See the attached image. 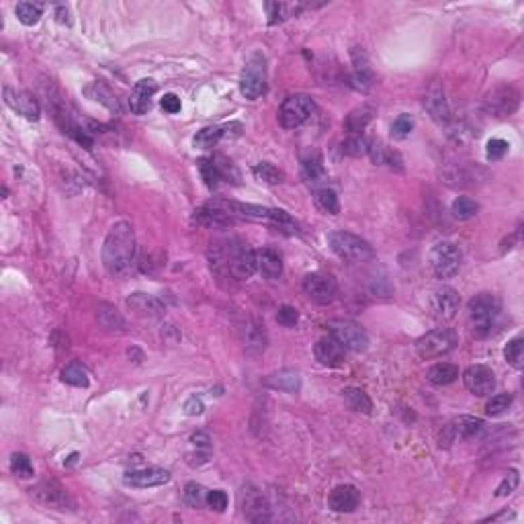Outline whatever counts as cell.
<instances>
[{
    "label": "cell",
    "instance_id": "cell-34",
    "mask_svg": "<svg viewBox=\"0 0 524 524\" xmlns=\"http://www.w3.org/2000/svg\"><path fill=\"white\" fill-rule=\"evenodd\" d=\"M459 377V367L457 365H450V363H438V365H434L428 375H426V379L432 383V385H449L452 383L455 379Z\"/></svg>",
    "mask_w": 524,
    "mask_h": 524
},
{
    "label": "cell",
    "instance_id": "cell-44",
    "mask_svg": "<svg viewBox=\"0 0 524 524\" xmlns=\"http://www.w3.org/2000/svg\"><path fill=\"white\" fill-rule=\"evenodd\" d=\"M11 471L23 479H29L33 477V465H31V459L27 457L25 452H15L11 457Z\"/></svg>",
    "mask_w": 524,
    "mask_h": 524
},
{
    "label": "cell",
    "instance_id": "cell-35",
    "mask_svg": "<svg viewBox=\"0 0 524 524\" xmlns=\"http://www.w3.org/2000/svg\"><path fill=\"white\" fill-rule=\"evenodd\" d=\"M62 381L72 385V387H88L90 385V377H88V371L80 365V363H68L64 369H62Z\"/></svg>",
    "mask_w": 524,
    "mask_h": 524
},
{
    "label": "cell",
    "instance_id": "cell-21",
    "mask_svg": "<svg viewBox=\"0 0 524 524\" xmlns=\"http://www.w3.org/2000/svg\"><path fill=\"white\" fill-rule=\"evenodd\" d=\"M361 504V492L350 485V483H344V485H336L330 496H328V506L334 510V512H354Z\"/></svg>",
    "mask_w": 524,
    "mask_h": 524
},
{
    "label": "cell",
    "instance_id": "cell-18",
    "mask_svg": "<svg viewBox=\"0 0 524 524\" xmlns=\"http://www.w3.org/2000/svg\"><path fill=\"white\" fill-rule=\"evenodd\" d=\"M483 428V420L475 418V416H459L457 420H452L445 434L441 436V445L445 443V447L455 443V441H465V438H473L475 434H479Z\"/></svg>",
    "mask_w": 524,
    "mask_h": 524
},
{
    "label": "cell",
    "instance_id": "cell-42",
    "mask_svg": "<svg viewBox=\"0 0 524 524\" xmlns=\"http://www.w3.org/2000/svg\"><path fill=\"white\" fill-rule=\"evenodd\" d=\"M316 205H318V209H322L324 213H330V215H338L340 213L338 195L332 189H320L316 193Z\"/></svg>",
    "mask_w": 524,
    "mask_h": 524
},
{
    "label": "cell",
    "instance_id": "cell-46",
    "mask_svg": "<svg viewBox=\"0 0 524 524\" xmlns=\"http://www.w3.org/2000/svg\"><path fill=\"white\" fill-rule=\"evenodd\" d=\"M86 95L90 97L93 100H99V102H102V105H107L109 109H119V105H117V100L113 99V95L102 86V84H99V82H95V84H90L88 88H86Z\"/></svg>",
    "mask_w": 524,
    "mask_h": 524
},
{
    "label": "cell",
    "instance_id": "cell-58",
    "mask_svg": "<svg viewBox=\"0 0 524 524\" xmlns=\"http://www.w3.org/2000/svg\"><path fill=\"white\" fill-rule=\"evenodd\" d=\"M191 443H193L195 447H199V449H209L211 438H209L205 432H195V434L191 436Z\"/></svg>",
    "mask_w": 524,
    "mask_h": 524
},
{
    "label": "cell",
    "instance_id": "cell-45",
    "mask_svg": "<svg viewBox=\"0 0 524 524\" xmlns=\"http://www.w3.org/2000/svg\"><path fill=\"white\" fill-rule=\"evenodd\" d=\"M184 504L189 508H201L203 504H207V492L199 483H189L184 488Z\"/></svg>",
    "mask_w": 524,
    "mask_h": 524
},
{
    "label": "cell",
    "instance_id": "cell-23",
    "mask_svg": "<svg viewBox=\"0 0 524 524\" xmlns=\"http://www.w3.org/2000/svg\"><path fill=\"white\" fill-rule=\"evenodd\" d=\"M193 222L197 225H203V227H213V229H224V227H229L234 225L238 220L231 217L229 213H225L224 209L220 207H213L209 203H205L203 207H199L195 213H193Z\"/></svg>",
    "mask_w": 524,
    "mask_h": 524
},
{
    "label": "cell",
    "instance_id": "cell-48",
    "mask_svg": "<svg viewBox=\"0 0 524 524\" xmlns=\"http://www.w3.org/2000/svg\"><path fill=\"white\" fill-rule=\"evenodd\" d=\"M349 86L354 90L367 93L373 86V74L371 70H354V74L349 76Z\"/></svg>",
    "mask_w": 524,
    "mask_h": 524
},
{
    "label": "cell",
    "instance_id": "cell-13",
    "mask_svg": "<svg viewBox=\"0 0 524 524\" xmlns=\"http://www.w3.org/2000/svg\"><path fill=\"white\" fill-rule=\"evenodd\" d=\"M520 105V95L512 86H499L485 99V111L494 117H510Z\"/></svg>",
    "mask_w": 524,
    "mask_h": 524
},
{
    "label": "cell",
    "instance_id": "cell-55",
    "mask_svg": "<svg viewBox=\"0 0 524 524\" xmlns=\"http://www.w3.org/2000/svg\"><path fill=\"white\" fill-rule=\"evenodd\" d=\"M162 109L166 111V113H170V115H176V113H180V99L173 95V93H168V95H164V99H162Z\"/></svg>",
    "mask_w": 524,
    "mask_h": 524
},
{
    "label": "cell",
    "instance_id": "cell-53",
    "mask_svg": "<svg viewBox=\"0 0 524 524\" xmlns=\"http://www.w3.org/2000/svg\"><path fill=\"white\" fill-rule=\"evenodd\" d=\"M412 129H414V121H412V117L410 115H400L394 125H391V133H394V137H398V140H403V137H408L410 133H412Z\"/></svg>",
    "mask_w": 524,
    "mask_h": 524
},
{
    "label": "cell",
    "instance_id": "cell-52",
    "mask_svg": "<svg viewBox=\"0 0 524 524\" xmlns=\"http://www.w3.org/2000/svg\"><path fill=\"white\" fill-rule=\"evenodd\" d=\"M276 322L283 325V328H295L297 322H300V314L291 305H281L278 314H276Z\"/></svg>",
    "mask_w": 524,
    "mask_h": 524
},
{
    "label": "cell",
    "instance_id": "cell-1",
    "mask_svg": "<svg viewBox=\"0 0 524 524\" xmlns=\"http://www.w3.org/2000/svg\"><path fill=\"white\" fill-rule=\"evenodd\" d=\"M135 234L127 222H117L109 229L107 240L102 244V264L113 276L131 275L135 267Z\"/></svg>",
    "mask_w": 524,
    "mask_h": 524
},
{
    "label": "cell",
    "instance_id": "cell-19",
    "mask_svg": "<svg viewBox=\"0 0 524 524\" xmlns=\"http://www.w3.org/2000/svg\"><path fill=\"white\" fill-rule=\"evenodd\" d=\"M31 496L37 499L41 506L55 508V510H66L68 506V494L66 490L55 483V481H41L35 488H31Z\"/></svg>",
    "mask_w": 524,
    "mask_h": 524
},
{
    "label": "cell",
    "instance_id": "cell-17",
    "mask_svg": "<svg viewBox=\"0 0 524 524\" xmlns=\"http://www.w3.org/2000/svg\"><path fill=\"white\" fill-rule=\"evenodd\" d=\"M127 307L140 316V318H148V320H160L166 316V305L164 301H160L158 297H154L150 293H131L127 297Z\"/></svg>",
    "mask_w": 524,
    "mask_h": 524
},
{
    "label": "cell",
    "instance_id": "cell-8",
    "mask_svg": "<svg viewBox=\"0 0 524 524\" xmlns=\"http://www.w3.org/2000/svg\"><path fill=\"white\" fill-rule=\"evenodd\" d=\"M455 347H457V334L450 328H436V330L424 334L422 338H418V342H416L418 354L426 361L438 358V356L450 352Z\"/></svg>",
    "mask_w": 524,
    "mask_h": 524
},
{
    "label": "cell",
    "instance_id": "cell-7",
    "mask_svg": "<svg viewBox=\"0 0 524 524\" xmlns=\"http://www.w3.org/2000/svg\"><path fill=\"white\" fill-rule=\"evenodd\" d=\"M328 332L334 340H338L344 350L365 352L369 349V336L358 324L350 320H332L328 322Z\"/></svg>",
    "mask_w": 524,
    "mask_h": 524
},
{
    "label": "cell",
    "instance_id": "cell-49",
    "mask_svg": "<svg viewBox=\"0 0 524 524\" xmlns=\"http://www.w3.org/2000/svg\"><path fill=\"white\" fill-rule=\"evenodd\" d=\"M518 483H520V475L516 469H510L506 477L502 479V483L498 485V490H496V498H506V496H510L516 488H518Z\"/></svg>",
    "mask_w": 524,
    "mask_h": 524
},
{
    "label": "cell",
    "instance_id": "cell-10",
    "mask_svg": "<svg viewBox=\"0 0 524 524\" xmlns=\"http://www.w3.org/2000/svg\"><path fill=\"white\" fill-rule=\"evenodd\" d=\"M314 111H316V105L309 97H305V95L289 97L278 109V123L285 129H295L301 123H305L314 115Z\"/></svg>",
    "mask_w": 524,
    "mask_h": 524
},
{
    "label": "cell",
    "instance_id": "cell-11",
    "mask_svg": "<svg viewBox=\"0 0 524 524\" xmlns=\"http://www.w3.org/2000/svg\"><path fill=\"white\" fill-rule=\"evenodd\" d=\"M240 506H242V514L246 516L250 523H267L271 520V506L267 498L262 496V492H258L252 485H244L240 492Z\"/></svg>",
    "mask_w": 524,
    "mask_h": 524
},
{
    "label": "cell",
    "instance_id": "cell-54",
    "mask_svg": "<svg viewBox=\"0 0 524 524\" xmlns=\"http://www.w3.org/2000/svg\"><path fill=\"white\" fill-rule=\"evenodd\" d=\"M227 494L224 490H213V492H207V506L215 512H225L227 508Z\"/></svg>",
    "mask_w": 524,
    "mask_h": 524
},
{
    "label": "cell",
    "instance_id": "cell-20",
    "mask_svg": "<svg viewBox=\"0 0 524 524\" xmlns=\"http://www.w3.org/2000/svg\"><path fill=\"white\" fill-rule=\"evenodd\" d=\"M123 481L125 485H131V488H158L170 481V473L160 467H146V469L127 471Z\"/></svg>",
    "mask_w": 524,
    "mask_h": 524
},
{
    "label": "cell",
    "instance_id": "cell-22",
    "mask_svg": "<svg viewBox=\"0 0 524 524\" xmlns=\"http://www.w3.org/2000/svg\"><path fill=\"white\" fill-rule=\"evenodd\" d=\"M240 135L242 133V125L240 123H229V125H213V127H205L201 129L199 133L195 135L193 144L195 148H201V150H211L220 144V140L224 135Z\"/></svg>",
    "mask_w": 524,
    "mask_h": 524
},
{
    "label": "cell",
    "instance_id": "cell-2",
    "mask_svg": "<svg viewBox=\"0 0 524 524\" xmlns=\"http://www.w3.org/2000/svg\"><path fill=\"white\" fill-rule=\"evenodd\" d=\"M209 205L224 209L225 213H229L236 220H252V222H264L271 224L287 231L293 234L297 231V224L295 220L283 211V209H273V207H262V205H252V203H238V201H227V199H211Z\"/></svg>",
    "mask_w": 524,
    "mask_h": 524
},
{
    "label": "cell",
    "instance_id": "cell-30",
    "mask_svg": "<svg viewBox=\"0 0 524 524\" xmlns=\"http://www.w3.org/2000/svg\"><path fill=\"white\" fill-rule=\"evenodd\" d=\"M375 164H387V166H396L398 170H401V158L398 152H394L391 148L383 146L381 142H369V154Z\"/></svg>",
    "mask_w": 524,
    "mask_h": 524
},
{
    "label": "cell",
    "instance_id": "cell-37",
    "mask_svg": "<svg viewBox=\"0 0 524 524\" xmlns=\"http://www.w3.org/2000/svg\"><path fill=\"white\" fill-rule=\"evenodd\" d=\"M197 168H199V173L201 176H203V180H205V184H207V189H211V191L217 189L220 182L224 180L213 158H199V160H197Z\"/></svg>",
    "mask_w": 524,
    "mask_h": 524
},
{
    "label": "cell",
    "instance_id": "cell-14",
    "mask_svg": "<svg viewBox=\"0 0 524 524\" xmlns=\"http://www.w3.org/2000/svg\"><path fill=\"white\" fill-rule=\"evenodd\" d=\"M303 291L309 300L320 303V305H328L336 300L334 278L328 275H320V273H309L303 278Z\"/></svg>",
    "mask_w": 524,
    "mask_h": 524
},
{
    "label": "cell",
    "instance_id": "cell-5",
    "mask_svg": "<svg viewBox=\"0 0 524 524\" xmlns=\"http://www.w3.org/2000/svg\"><path fill=\"white\" fill-rule=\"evenodd\" d=\"M328 244L338 258L347 262H367L375 258L373 246L361 236H354L350 231H332L328 236Z\"/></svg>",
    "mask_w": 524,
    "mask_h": 524
},
{
    "label": "cell",
    "instance_id": "cell-27",
    "mask_svg": "<svg viewBox=\"0 0 524 524\" xmlns=\"http://www.w3.org/2000/svg\"><path fill=\"white\" fill-rule=\"evenodd\" d=\"M242 332V342L248 352H262L267 349V334H264V325L248 320L246 324L240 328Z\"/></svg>",
    "mask_w": 524,
    "mask_h": 524
},
{
    "label": "cell",
    "instance_id": "cell-15",
    "mask_svg": "<svg viewBox=\"0 0 524 524\" xmlns=\"http://www.w3.org/2000/svg\"><path fill=\"white\" fill-rule=\"evenodd\" d=\"M2 95H4V102L13 111H17L21 117H25L27 121H39L41 109H39V102L35 100L33 95H29L25 90H15L11 86H4Z\"/></svg>",
    "mask_w": 524,
    "mask_h": 524
},
{
    "label": "cell",
    "instance_id": "cell-6",
    "mask_svg": "<svg viewBox=\"0 0 524 524\" xmlns=\"http://www.w3.org/2000/svg\"><path fill=\"white\" fill-rule=\"evenodd\" d=\"M267 88V58L254 51L246 60L240 74V93L248 100H256Z\"/></svg>",
    "mask_w": 524,
    "mask_h": 524
},
{
    "label": "cell",
    "instance_id": "cell-43",
    "mask_svg": "<svg viewBox=\"0 0 524 524\" xmlns=\"http://www.w3.org/2000/svg\"><path fill=\"white\" fill-rule=\"evenodd\" d=\"M340 152H342L344 156H352V158L367 156V154H369V140H367V137H363V135L349 137L347 142H342Z\"/></svg>",
    "mask_w": 524,
    "mask_h": 524
},
{
    "label": "cell",
    "instance_id": "cell-40",
    "mask_svg": "<svg viewBox=\"0 0 524 524\" xmlns=\"http://www.w3.org/2000/svg\"><path fill=\"white\" fill-rule=\"evenodd\" d=\"M504 356L508 361L510 367L514 369H523L524 365V338L523 336H516L508 342V347L504 350Z\"/></svg>",
    "mask_w": 524,
    "mask_h": 524
},
{
    "label": "cell",
    "instance_id": "cell-12",
    "mask_svg": "<svg viewBox=\"0 0 524 524\" xmlns=\"http://www.w3.org/2000/svg\"><path fill=\"white\" fill-rule=\"evenodd\" d=\"M459 305H461V297L450 287H441V289L432 291V295H430V314L438 322H450L457 316Z\"/></svg>",
    "mask_w": 524,
    "mask_h": 524
},
{
    "label": "cell",
    "instance_id": "cell-29",
    "mask_svg": "<svg viewBox=\"0 0 524 524\" xmlns=\"http://www.w3.org/2000/svg\"><path fill=\"white\" fill-rule=\"evenodd\" d=\"M375 117V107L373 105H361L356 109H352L349 115H347V121H344V127L350 133H361L367 129V125L373 121Z\"/></svg>",
    "mask_w": 524,
    "mask_h": 524
},
{
    "label": "cell",
    "instance_id": "cell-25",
    "mask_svg": "<svg viewBox=\"0 0 524 524\" xmlns=\"http://www.w3.org/2000/svg\"><path fill=\"white\" fill-rule=\"evenodd\" d=\"M156 90H158V84H156L152 78L140 80V82L133 86L131 97H129V109H131V113H133V115H144V113H148L150 100Z\"/></svg>",
    "mask_w": 524,
    "mask_h": 524
},
{
    "label": "cell",
    "instance_id": "cell-38",
    "mask_svg": "<svg viewBox=\"0 0 524 524\" xmlns=\"http://www.w3.org/2000/svg\"><path fill=\"white\" fill-rule=\"evenodd\" d=\"M477 211H479V205L471 197H457V199L450 203V213L459 222L471 220V217L477 215Z\"/></svg>",
    "mask_w": 524,
    "mask_h": 524
},
{
    "label": "cell",
    "instance_id": "cell-41",
    "mask_svg": "<svg viewBox=\"0 0 524 524\" xmlns=\"http://www.w3.org/2000/svg\"><path fill=\"white\" fill-rule=\"evenodd\" d=\"M252 175L256 176L260 182H267V184H278V182H283V173L276 166H273L271 162H258L252 168Z\"/></svg>",
    "mask_w": 524,
    "mask_h": 524
},
{
    "label": "cell",
    "instance_id": "cell-33",
    "mask_svg": "<svg viewBox=\"0 0 524 524\" xmlns=\"http://www.w3.org/2000/svg\"><path fill=\"white\" fill-rule=\"evenodd\" d=\"M99 322L109 332H123L125 330L123 316L109 303H100L99 305Z\"/></svg>",
    "mask_w": 524,
    "mask_h": 524
},
{
    "label": "cell",
    "instance_id": "cell-28",
    "mask_svg": "<svg viewBox=\"0 0 524 524\" xmlns=\"http://www.w3.org/2000/svg\"><path fill=\"white\" fill-rule=\"evenodd\" d=\"M267 385L273 389L285 391V394H297L301 389V375L293 369H283L278 373H273L267 379Z\"/></svg>",
    "mask_w": 524,
    "mask_h": 524
},
{
    "label": "cell",
    "instance_id": "cell-36",
    "mask_svg": "<svg viewBox=\"0 0 524 524\" xmlns=\"http://www.w3.org/2000/svg\"><path fill=\"white\" fill-rule=\"evenodd\" d=\"M15 13H17V19L27 27H33L39 23L41 19V13H43V4L39 2H19L15 6Z\"/></svg>",
    "mask_w": 524,
    "mask_h": 524
},
{
    "label": "cell",
    "instance_id": "cell-32",
    "mask_svg": "<svg viewBox=\"0 0 524 524\" xmlns=\"http://www.w3.org/2000/svg\"><path fill=\"white\" fill-rule=\"evenodd\" d=\"M342 398H344L350 410H354V412L371 414V410H373V401H371V398L361 387H347V389H342Z\"/></svg>",
    "mask_w": 524,
    "mask_h": 524
},
{
    "label": "cell",
    "instance_id": "cell-50",
    "mask_svg": "<svg viewBox=\"0 0 524 524\" xmlns=\"http://www.w3.org/2000/svg\"><path fill=\"white\" fill-rule=\"evenodd\" d=\"M510 403H512L510 394H499V396H494L492 400L485 403V412H488V416H499L510 408Z\"/></svg>",
    "mask_w": 524,
    "mask_h": 524
},
{
    "label": "cell",
    "instance_id": "cell-51",
    "mask_svg": "<svg viewBox=\"0 0 524 524\" xmlns=\"http://www.w3.org/2000/svg\"><path fill=\"white\" fill-rule=\"evenodd\" d=\"M508 150H510V144L506 140L494 137L485 146V156H488V160H502L508 154Z\"/></svg>",
    "mask_w": 524,
    "mask_h": 524
},
{
    "label": "cell",
    "instance_id": "cell-4",
    "mask_svg": "<svg viewBox=\"0 0 524 524\" xmlns=\"http://www.w3.org/2000/svg\"><path fill=\"white\" fill-rule=\"evenodd\" d=\"M224 256L227 273L238 281H248L256 271V252L244 240L231 238L224 242Z\"/></svg>",
    "mask_w": 524,
    "mask_h": 524
},
{
    "label": "cell",
    "instance_id": "cell-9",
    "mask_svg": "<svg viewBox=\"0 0 524 524\" xmlns=\"http://www.w3.org/2000/svg\"><path fill=\"white\" fill-rule=\"evenodd\" d=\"M430 267L438 278H452L461 267V252L452 242H436L430 250Z\"/></svg>",
    "mask_w": 524,
    "mask_h": 524
},
{
    "label": "cell",
    "instance_id": "cell-24",
    "mask_svg": "<svg viewBox=\"0 0 524 524\" xmlns=\"http://www.w3.org/2000/svg\"><path fill=\"white\" fill-rule=\"evenodd\" d=\"M314 354L320 361V365H324V367H342L344 365V349L332 336L320 338L316 349H314Z\"/></svg>",
    "mask_w": 524,
    "mask_h": 524
},
{
    "label": "cell",
    "instance_id": "cell-47",
    "mask_svg": "<svg viewBox=\"0 0 524 524\" xmlns=\"http://www.w3.org/2000/svg\"><path fill=\"white\" fill-rule=\"evenodd\" d=\"M267 11H269V23L275 25V23H281L285 21L287 17H291V11L297 13L295 6H289V4H283V2H267Z\"/></svg>",
    "mask_w": 524,
    "mask_h": 524
},
{
    "label": "cell",
    "instance_id": "cell-26",
    "mask_svg": "<svg viewBox=\"0 0 524 524\" xmlns=\"http://www.w3.org/2000/svg\"><path fill=\"white\" fill-rule=\"evenodd\" d=\"M256 271L262 276L275 281L283 275V260L275 250L260 248L256 250Z\"/></svg>",
    "mask_w": 524,
    "mask_h": 524
},
{
    "label": "cell",
    "instance_id": "cell-31",
    "mask_svg": "<svg viewBox=\"0 0 524 524\" xmlns=\"http://www.w3.org/2000/svg\"><path fill=\"white\" fill-rule=\"evenodd\" d=\"M426 109L430 111V115H432V119L436 121V123L441 125H447L450 121V111H449V105H447V100L443 97V93H438V90H434V93H430L428 95V99L424 100Z\"/></svg>",
    "mask_w": 524,
    "mask_h": 524
},
{
    "label": "cell",
    "instance_id": "cell-16",
    "mask_svg": "<svg viewBox=\"0 0 524 524\" xmlns=\"http://www.w3.org/2000/svg\"><path fill=\"white\" fill-rule=\"evenodd\" d=\"M463 381L465 387L477 396V398H485L494 391L496 387V375L492 369H488L485 365H473L463 373Z\"/></svg>",
    "mask_w": 524,
    "mask_h": 524
},
{
    "label": "cell",
    "instance_id": "cell-3",
    "mask_svg": "<svg viewBox=\"0 0 524 524\" xmlns=\"http://www.w3.org/2000/svg\"><path fill=\"white\" fill-rule=\"evenodd\" d=\"M499 316V301L492 293H479L469 301L467 322L473 338H488Z\"/></svg>",
    "mask_w": 524,
    "mask_h": 524
},
{
    "label": "cell",
    "instance_id": "cell-39",
    "mask_svg": "<svg viewBox=\"0 0 524 524\" xmlns=\"http://www.w3.org/2000/svg\"><path fill=\"white\" fill-rule=\"evenodd\" d=\"M324 176L325 170L320 154H309V156L303 160V178H305L307 182H320Z\"/></svg>",
    "mask_w": 524,
    "mask_h": 524
},
{
    "label": "cell",
    "instance_id": "cell-57",
    "mask_svg": "<svg viewBox=\"0 0 524 524\" xmlns=\"http://www.w3.org/2000/svg\"><path fill=\"white\" fill-rule=\"evenodd\" d=\"M55 21L62 23V25H70L72 19H70V8L66 4H58L55 6Z\"/></svg>",
    "mask_w": 524,
    "mask_h": 524
},
{
    "label": "cell",
    "instance_id": "cell-56",
    "mask_svg": "<svg viewBox=\"0 0 524 524\" xmlns=\"http://www.w3.org/2000/svg\"><path fill=\"white\" fill-rule=\"evenodd\" d=\"M203 410H205V405H203V401L197 396H193V398H189V400L184 401V412L189 416H201Z\"/></svg>",
    "mask_w": 524,
    "mask_h": 524
}]
</instances>
